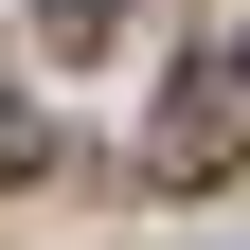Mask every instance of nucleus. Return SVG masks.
<instances>
[{
    "mask_svg": "<svg viewBox=\"0 0 250 250\" xmlns=\"http://www.w3.org/2000/svg\"><path fill=\"white\" fill-rule=\"evenodd\" d=\"M161 179H214V161H250V54H197L179 72V107H161V143H143Z\"/></svg>",
    "mask_w": 250,
    "mask_h": 250,
    "instance_id": "nucleus-1",
    "label": "nucleus"
},
{
    "mask_svg": "<svg viewBox=\"0 0 250 250\" xmlns=\"http://www.w3.org/2000/svg\"><path fill=\"white\" fill-rule=\"evenodd\" d=\"M18 161H36V107H18V89H0V179H18Z\"/></svg>",
    "mask_w": 250,
    "mask_h": 250,
    "instance_id": "nucleus-2",
    "label": "nucleus"
},
{
    "mask_svg": "<svg viewBox=\"0 0 250 250\" xmlns=\"http://www.w3.org/2000/svg\"><path fill=\"white\" fill-rule=\"evenodd\" d=\"M54 18H107V0H54Z\"/></svg>",
    "mask_w": 250,
    "mask_h": 250,
    "instance_id": "nucleus-3",
    "label": "nucleus"
}]
</instances>
